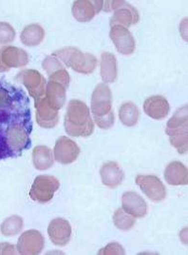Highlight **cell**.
Here are the masks:
<instances>
[{"label": "cell", "mask_w": 188, "mask_h": 255, "mask_svg": "<svg viewBox=\"0 0 188 255\" xmlns=\"http://www.w3.org/2000/svg\"><path fill=\"white\" fill-rule=\"evenodd\" d=\"M15 39V31L7 22H0V44H9Z\"/></svg>", "instance_id": "obj_29"}, {"label": "cell", "mask_w": 188, "mask_h": 255, "mask_svg": "<svg viewBox=\"0 0 188 255\" xmlns=\"http://www.w3.org/2000/svg\"><path fill=\"white\" fill-rule=\"evenodd\" d=\"M136 184L153 202H161L167 197V189L156 175H138Z\"/></svg>", "instance_id": "obj_9"}, {"label": "cell", "mask_w": 188, "mask_h": 255, "mask_svg": "<svg viewBox=\"0 0 188 255\" xmlns=\"http://www.w3.org/2000/svg\"><path fill=\"white\" fill-rule=\"evenodd\" d=\"M164 174L165 179L171 186L188 185V168L180 161H173L169 163Z\"/></svg>", "instance_id": "obj_20"}, {"label": "cell", "mask_w": 188, "mask_h": 255, "mask_svg": "<svg viewBox=\"0 0 188 255\" xmlns=\"http://www.w3.org/2000/svg\"><path fill=\"white\" fill-rule=\"evenodd\" d=\"M0 62L8 72L10 68L25 67L29 63V54L25 50L17 47H3L0 50Z\"/></svg>", "instance_id": "obj_14"}, {"label": "cell", "mask_w": 188, "mask_h": 255, "mask_svg": "<svg viewBox=\"0 0 188 255\" xmlns=\"http://www.w3.org/2000/svg\"><path fill=\"white\" fill-rule=\"evenodd\" d=\"M91 104L94 122L98 127L107 129L114 125L112 94L110 88L105 83H100L96 86L92 96Z\"/></svg>", "instance_id": "obj_3"}, {"label": "cell", "mask_w": 188, "mask_h": 255, "mask_svg": "<svg viewBox=\"0 0 188 255\" xmlns=\"http://www.w3.org/2000/svg\"><path fill=\"white\" fill-rule=\"evenodd\" d=\"M109 36L117 51L124 55L132 54L135 51V39L127 28L116 25L111 27Z\"/></svg>", "instance_id": "obj_12"}, {"label": "cell", "mask_w": 188, "mask_h": 255, "mask_svg": "<svg viewBox=\"0 0 188 255\" xmlns=\"http://www.w3.org/2000/svg\"><path fill=\"white\" fill-rule=\"evenodd\" d=\"M67 88L58 82L48 81L46 86V100L53 110L59 111L66 103Z\"/></svg>", "instance_id": "obj_21"}, {"label": "cell", "mask_w": 188, "mask_h": 255, "mask_svg": "<svg viewBox=\"0 0 188 255\" xmlns=\"http://www.w3.org/2000/svg\"><path fill=\"white\" fill-rule=\"evenodd\" d=\"M32 163L36 170H46L51 169L54 163L53 152L47 146H36L32 150Z\"/></svg>", "instance_id": "obj_23"}, {"label": "cell", "mask_w": 188, "mask_h": 255, "mask_svg": "<svg viewBox=\"0 0 188 255\" xmlns=\"http://www.w3.org/2000/svg\"><path fill=\"white\" fill-rule=\"evenodd\" d=\"M135 223V217L125 213L122 208L118 209L113 214V224L117 229L121 231L131 230Z\"/></svg>", "instance_id": "obj_27"}, {"label": "cell", "mask_w": 188, "mask_h": 255, "mask_svg": "<svg viewBox=\"0 0 188 255\" xmlns=\"http://www.w3.org/2000/svg\"><path fill=\"white\" fill-rule=\"evenodd\" d=\"M144 111L146 116L150 118L162 120L168 116L170 112V106L164 96H150L144 103Z\"/></svg>", "instance_id": "obj_18"}, {"label": "cell", "mask_w": 188, "mask_h": 255, "mask_svg": "<svg viewBox=\"0 0 188 255\" xmlns=\"http://www.w3.org/2000/svg\"><path fill=\"white\" fill-rule=\"evenodd\" d=\"M45 37V31L38 24H31L21 32L20 40L25 46L34 47L41 44Z\"/></svg>", "instance_id": "obj_24"}, {"label": "cell", "mask_w": 188, "mask_h": 255, "mask_svg": "<svg viewBox=\"0 0 188 255\" xmlns=\"http://www.w3.org/2000/svg\"><path fill=\"white\" fill-rule=\"evenodd\" d=\"M139 108L132 102L124 103L119 109L120 121L126 127H134L139 121Z\"/></svg>", "instance_id": "obj_25"}, {"label": "cell", "mask_w": 188, "mask_h": 255, "mask_svg": "<svg viewBox=\"0 0 188 255\" xmlns=\"http://www.w3.org/2000/svg\"><path fill=\"white\" fill-rule=\"evenodd\" d=\"M45 247V239L41 233L30 230L21 234L17 241V252L21 255H39Z\"/></svg>", "instance_id": "obj_10"}, {"label": "cell", "mask_w": 188, "mask_h": 255, "mask_svg": "<svg viewBox=\"0 0 188 255\" xmlns=\"http://www.w3.org/2000/svg\"><path fill=\"white\" fill-rule=\"evenodd\" d=\"M24 228L23 219L18 215H11L1 224L0 231L4 236H14L20 234Z\"/></svg>", "instance_id": "obj_26"}, {"label": "cell", "mask_w": 188, "mask_h": 255, "mask_svg": "<svg viewBox=\"0 0 188 255\" xmlns=\"http://www.w3.org/2000/svg\"><path fill=\"white\" fill-rule=\"evenodd\" d=\"M19 124L32 127L30 99L19 87L0 80V160L11 158L8 133Z\"/></svg>", "instance_id": "obj_1"}, {"label": "cell", "mask_w": 188, "mask_h": 255, "mask_svg": "<svg viewBox=\"0 0 188 255\" xmlns=\"http://www.w3.org/2000/svg\"><path fill=\"white\" fill-rule=\"evenodd\" d=\"M64 127L66 132L73 137H89L94 133V120L86 103L76 99L69 102Z\"/></svg>", "instance_id": "obj_2"}, {"label": "cell", "mask_w": 188, "mask_h": 255, "mask_svg": "<svg viewBox=\"0 0 188 255\" xmlns=\"http://www.w3.org/2000/svg\"><path fill=\"white\" fill-rule=\"evenodd\" d=\"M60 187L57 178L52 175H39L37 176L31 186L30 197L33 201L46 204L49 203L56 191Z\"/></svg>", "instance_id": "obj_7"}, {"label": "cell", "mask_w": 188, "mask_h": 255, "mask_svg": "<svg viewBox=\"0 0 188 255\" xmlns=\"http://www.w3.org/2000/svg\"><path fill=\"white\" fill-rule=\"evenodd\" d=\"M56 56L65 66L72 68L74 72L90 75L94 73L98 63L97 58L94 54L83 53L78 48L66 47L52 53Z\"/></svg>", "instance_id": "obj_5"}, {"label": "cell", "mask_w": 188, "mask_h": 255, "mask_svg": "<svg viewBox=\"0 0 188 255\" xmlns=\"http://www.w3.org/2000/svg\"><path fill=\"white\" fill-rule=\"evenodd\" d=\"M53 153L54 158L58 163L69 165L78 158L80 148L72 139L67 136H61L55 143Z\"/></svg>", "instance_id": "obj_11"}, {"label": "cell", "mask_w": 188, "mask_h": 255, "mask_svg": "<svg viewBox=\"0 0 188 255\" xmlns=\"http://www.w3.org/2000/svg\"><path fill=\"white\" fill-rule=\"evenodd\" d=\"M17 254H18V252H17V249L15 248V246L6 243V242L0 243V255H17Z\"/></svg>", "instance_id": "obj_32"}, {"label": "cell", "mask_w": 188, "mask_h": 255, "mask_svg": "<svg viewBox=\"0 0 188 255\" xmlns=\"http://www.w3.org/2000/svg\"><path fill=\"white\" fill-rule=\"evenodd\" d=\"M49 81H53V82H58L63 86H65L67 89L70 86V82H71V77L68 73V71L65 69L59 70L57 72H55L54 74L49 76Z\"/></svg>", "instance_id": "obj_30"}, {"label": "cell", "mask_w": 188, "mask_h": 255, "mask_svg": "<svg viewBox=\"0 0 188 255\" xmlns=\"http://www.w3.org/2000/svg\"><path fill=\"white\" fill-rule=\"evenodd\" d=\"M101 179L104 186L115 189L119 187L124 181V171L121 169L118 163L114 161H109L104 163L100 169Z\"/></svg>", "instance_id": "obj_19"}, {"label": "cell", "mask_w": 188, "mask_h": 255, "mask_svg": "<svg viewBox=\"0 0 188 255\" xmlns=\"http://www.w3.org/2000/svg\"><path fill=\"white\" fill-rule=\"evenodd\" d=\"M42 67L43 69L46 71L47 75H52V74H54L55 72L59 71V70H62L65 69V65L54 55H49L47 56L44 60H43V63H42Z\"/></svg>", "instance_id": "obj_28"}, {"label": "cell", "mask_w": 188, "mask_h": 255, "mask_svg": "<svg viewBox=\"0 0 188 255\" xmlns=\"http://www.w3.org/2000/svg\"><path fill=\"white\" fill-rule=\"evenodd\" d=\"M48 234L53 244L67 246L72 239V226L64 218H55L48 227Z\"/></svg>", "instance_id": "obj_15"}, {"label": "cell", "mask_w": 188, "mask_h": 255, "mask_svg": "<svg viewBox=\"0 0 188 255\" xmlns=\"http://www.w3.org/2000/svg\"><path fill=\"white\" fill-rule=\"evenodd\" d=\"M102 11H114L109 22L110 27L119 25L128 28L135 25L140 20L139 11H137L135 7L125 1H103Z\"/></svg>", "instance_id": "obj_6"}, {"label": "cell", "mask_w": 188, "mask_h": 255, "mask_svg": "<svg viewBox=\"0 0 188 255\" xmlns=\"http://www.w3.org/2000/svg\"><path fill=\"white\" fill-rule=\"evenodd\" d=\"M36 110L35 118L38 125L45 128H54L59 122V114L58 111L53 110L52 107L48 104L46 100V96L34 103Z\"/></svg>", "instance_id": "obj_17"}, {"label": "cell", "mask_w": 188, "mask_h": 255, "mask_svg": "<svg viewBox=\"0 0 188 255\" xmlns=\"http://www.w3.org/2000/svg\"><path fill=\"white\" fill-rule=\"evenodd\" d=\"M171 145L180 154H185L188 150V105L179 109L167 124L166 129Z\"/></svg>", "instance_id": "obj_4"}, {"label": "cell", "mask_w": 188, "mask_h": 255, "mask_svg": "<svg viewBox=\"0 0 188 255\" xmlns=\"http://www.w3.org/2000/svg\"><path fill=\"white\" fill-rule=\"evenodd\" d=\"M101 77L104 83H113L118 76V66L116 56L112 53L104 52L100 60Z\"/></svg>", "instance_id": "obj_22"}, {"label": "cell", "mask_w": 188, "mask_h": 255, "mask_svg": "<svg viewBox=\"0 0 188 255\" xmlns=\"http://www.w3.org/2000/svg\"><path fill=\"white\" fill-rule=\"evenodd\" d=\"M122 209L135 218H143L147 214V204L135 191H126L123 194Z\"/></svg>", "instance_id": "obj_16"}, {"label": "cell", "mask_w": 188, "mask_h": 255, "mask_svg": "<svg viewBox=\"0 0 188 255\" xmlns=\"http://www.w3.org/2000/svg\"><path fill=\"white\" fill-rule=\"evenodd\" d=\"M103 0H77L73 2V17L79 22H89L102 11Z\"/></svg>", "instance_id": "obj_13"}, {"label": "cell", "mask_w": 188, "mask_h": 255, "mask_svg": "<svg viewBox=\"0 0 188 255\" xmlns=\"http://www.w3.org/2000/svg\"><path fill=\"white\" fill-rule=\"evenodd\" d=\"M15 80L25 86L33 98L34 103L46 96V78L36 70H23L16 75Z\"/></svg>", "instance_id": "obj_8"}, {"label": "cell", "mask_w": 188, "mask_h": 255, "mask_svg": "<svg viewBox=\"0 0 188 255\" xmlns=\"http://www.w3.org/2000/svg\"><path fill=\"white\" fill-rule=\"evenodd\" d=\"M124 248L119 243H110L98 252V255H125Z\"/></svg>", "instance_id": "obj_31"}]
</instances>
